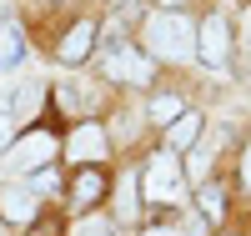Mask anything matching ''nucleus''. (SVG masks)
<instances>
[{
  "label": "nucleus",
  "instance_id": "f257e3e1",
  "mask_svg": "<svg viewBox=\"0 0 251 236\" xmlns=\"http://www.w3.org/2000/svg\"><path fill=\"white\" fill-rule=\"evenodd\" d=\"M141 40H146V51L161 55V60H186V55L196 51V30H191V20H186L181 10L151 15V20H146V30H141Z\"/></svg>",
  "mask_w": 251,
  "mask_h": 236
},
{
  "label": "nucleus",
  "instance_id": "f03ea898",
  "mask_svg": "<svg viewBox=\"0 0 251 236\" xmlns=\"http://www.w3.org/2000/svg\"><path fill=\"white\" fill-rule=\"evenodd\" d=\"M141 191H146V201H156V206L181 201L186 176H181V166H176V156H171V151H156L151 161H146V171H141Z\"/></svg>",
  "mask_w": 251,
  "mask_h": 236
},
{
  "label": "nucleus",
  "instance_id": "7ed1b4c3",
  "mask_svg": "<svg viewBox=\"0 0 251 236\" xmlns=\"http://www.w3.org/2000/svg\"><path fill=\"white\" fill-rule=\"evenodd\" d=\"M106 71L116 80H131V85H151V55H141L136 46H126V40H111L106 46Z\"/></svg>",
  "mask_w": 251,
  "mask_h": 236
},
{
  "label": "nucleus",
  "instance_id": "20e7f679",
  "mask_svg": "<svg viewBox=\"0 0 251 236\" xmlns=\"http://www.w3.org/2000/svg\"><path fill=\"white\" fill-rule=\"evenodd\" d=\"M50 156H55V136L30 131V136H20L10 151H5V166H10V171H40Z\"/></svg>",
  "mask_w": 251,
  "mask_h": 236
},
{
  "label": "nucleus",
  "instance_id": "39448f33",
  "mask_svg": "<svg viewBox=\"0 0 251 236\" xmlns=\"http://www.w3.org/2000/svg\"><path fill=\"white\" fill-rule=\"evenodd\" d=\"M196 55H201L206 71H226V20H221V15L201 20V30H196Z\"/></svg>",
  "mask_w": 251,
  "mask_h": 236
},
{
  "label": "nucleus",
  "instance_id": "423d86ee",
  "mask_svg": "<svg viewBox=\"0 0 251 236\" xmlns=\"http://www.w3.org/2000/svg\"><path fill=\"white\" fill-rule=\"evenodd\" d=\"M91 46H96V26L91 20H75L66 30V40H60V60H66V66H80V60L91 55Z\"/></svg>",
  "mask_w": 251,
  "mask_h": 236
},
{
  "label": "nucleus",
  "instance_id": "0eeeda50",
  "mask_svg": "<svg viewBox=\"0 0 251 236\" xmlns=\"http://www.w3.org/2000/svg\"><path fill=\"white\" fill-rule=\"evenodd\" d=\"M201 141V111H186L181 121H171V126H166V151H191V146Z\"/></svg>",
  "mask_w": 251,
  "mask_h": 236
},
{
  "label": "nucleus",
  "instance_id": "6e6552de",
  "mask_svg": "<svg viewBox=\"0 0 251 236\" xmlns=\"http://www.w3.org/2000/svg\"><path fill=\"white\" fill-rule=\"evenodd\" d=\"M100 156H106V131H100L96 121H86L71 136V161H100Z\"/></svg>",
  "mask_w": 251,
  "mask_h": 236
},
{
  "label": "nucleus",
  "instance_id": "1a4fd4ad",
  "mask_svg": "<svg viewBox=\"0 0 251 236\" xmlns=\"http://www.w3.org/2000/svg\"><path fill=\"white\" fill-rule=\"evenodd\" d=\"M100 196H106V176H100V171H80V176L71 181V206H75V211L96 206Z\"/></svg>",
  "mask_w": 251,
  "mask_h": 236
},
{
  "label": "nucleus",
  "instance_id": "9d476101",
  "mask_svg": "<svg viewBox=\"0 0 251 236\" xmlns=\"http://www.w3.org/2000/svg\"><path fill=\"white\" fill-rule=\"evenodd\" d=\"M0 211H5L10 221H35V191L5 186V191H0Z\"/></svg>",
  "mask_w": 251,
  "mask_h": 236
},
{
  "label": "nucleus",
  "instance_id": "9b49d317",
  "mask_svg": "<svg viewBox=\"0 0 251 236\" xmlns=\"http://www.w3.org/2000/svg\"><path fill=\"white\" fill-rule=\"evenodd\" d=\"M15 66H25V40H20V26H5L0 30V71H15Z\"/></svg>",
  "mask_w": 251,
  "mask_h": 236
},
{
  "label": "nucleus",
  "instance_id": "f8f14e48",
  "mask_svg": "<svg viewBox=\"0 0 251 236\" xmlns=\"http://www.w3.org/2000/svg\"><path fill=\"white\" fill-rule=\"evenodd\" d=\"M40 96H46V85H40V80H25V85H20V91L10 96V111H15V121L35 116V111H40Z\"/></svg>",
  "mask_w": 251,
  "mask_h": 236
},
{
  "label": "nucleus",
  "instance_id": "ddd939ff",
  "mask_svg": "<svg viewBox=\"0 0 251 236\" xmlns=\"http://www.w3.org/2000/svg\"><path fill=\"white\" fill-rule=\"evenodd\" d=\"M181 116H186V101H181V96L166 91V96L151 101V121H156V126H171V121H181Z\"/></svg>",
  "mask_w": 251,
  "mask_h": 236
},
{
  "label": "nucleus",
  "instance_id": "4468645a",
  "mask_svg": "<svg viewBox=\"0 0 251 236\" xmlns=\"http://www.w3.org/2000/svg\"><path fill=\"white\" fill-rule=\"evenodd\" d=\"M55 101H60V111H91V91H86V85H80V80H66V85H55Z\"/></svg>",
  "mask_w": 251,
  "mask_h": 236
},
{
  "label": "nucleus",
  "instance_id": "2eb2a0df",
  "mask_svg": "<svg viewBox=\"0 0 251 236\" xmlns=\"http://www.w3.org/2000/svg\"><path fill=\"white\" fill-rule=\"evenodd\" d=\"M201 216L211 221V226H221V206H226V196H221V186H201Z\"/></svg>",
  "mask_w": 251,
  "mask_h": 236
},
{
  "label": "nucleus",
  "instance_id": "dca6fc26",
  "mask_svg": "<svg viewBox=\"0 0 251 236\" xmlns=\"http://www.w3.org/2000/svg\"><path fill=\"white\" fill-rule=\"evenodd\" d=\"M216 141H221V136L196 141V156H191V181H201V176H206V166H211V156H216Z\"/></svg>",
  "mask_w": 251,
  "mask_h": 236
},
{
  "label": "nucleus",
  "instance_id": "f3484780",
  "mask_svg": "<svg viewBox=\"0 0 251 236\" xmlns=\"http://www.w3.org/2000/svg\"><path fill=\"white\" fill-rule=\"evenodd\" d=\"M136 186H141L136 176H126L121 191H116V211H121V221H131V216H136Z\"/></svg>",
  "mask_w": 251,
  "mask_h": 236
},
{
  "label": "nucleus",
  "instance_id": "a211bd4d",
  "mask_svg": "<svg viewBox=\"0 0 251 236\" xmlns=\"http://www.w3.org/2000/svg\"><path fill=\"white\" fill-rule=\"evenodd\" d=\"M30 191H35V196H50V191H60V181H55V171H46V166H40L35 176H30Z\"/></svg>",
  "mask_w": 251,
  "mask_h": 236
},
{
  "label": "nucleus",
  "instance_id": "6ab92c4d",
  "mask_svg": "<svg viewBox=\"0 0 251 236\" xmlns=\"http://www.w3.org/2000/svg\"><path fill=\"white\" fill-rule=\"evenodd\" d=\"M10 131H15V111H10V96H0V146H10Z\"/></svg>",
  "mask_w": 251,
  "mask_h": 236
},
{
  "label": "nucleus",
  "instance_id": "aec40b11",
  "mask_svg": "<svg viewBox=\"0 0 251 236\" xmlns=\"http://www.w3.org/2000/svg\"><path fill=\"white\" fill-rule=\"evenodd\" d=\"M75 236H116V226H111V221H80Z\"/></svg>",
  "mask_w": 251,
  "mask_h": 236
},
{
  "label": "nucleus",
  "instance_id": "412c9836",
  "mask_svg": "<svg viewBox=\"0 0 251 236\" xmlns=\"http://www.w3.org/2000/svg\"><path fill=\"white\" fill-rule=\"evenodd\" d=\"M241 186L251 191V146H246V156H241Z\"/></svg>",
  "mask_w": 251,
  "mask_h": 236
},
{
  "label": "nucleus",
  "instance_id": "4be33fe9",
  "mask_svg": "<svg viewBox=\"0 0 251 236\" xmlns=\"http://www.w3.org/2000/svg\"><path fill=\"white\" fill-rule=\"evenodd\" d=\"M141 236H176V231H166V226H151V231H141Z\"/></svg>",
  "mask_w": 251,
  "mask_h": 236
},
{
  "label": "nucleus",
  "instance_id": "5701e85b",
  "mask_svg": "<svg viewBox=\"0 0 251 236\" xmlns=\"http://www.w3.org/2000/svg\"><path fill=\"white\" fill-rule=\"evenodd\" d=\"M156 5H166V10H176V5H186V0H156Z\"/></svg>",
  "mask_w": 251,
  "mask_h": 236
},
{
  "label": "nucleus",
  "instance_id": "b1692460",
  "mask_svg": "<svg viewBox=\"0 0 251 236\" xmlns=\"http://www.w3.org/2000/svg\"><path fill=\"white\" fill-rule=\"evenodd\" d=\"M35 236H40V231H35Z\"/></svg>",
  "mask_w": 251,
  "mask_h": 236
}]
</instances>
